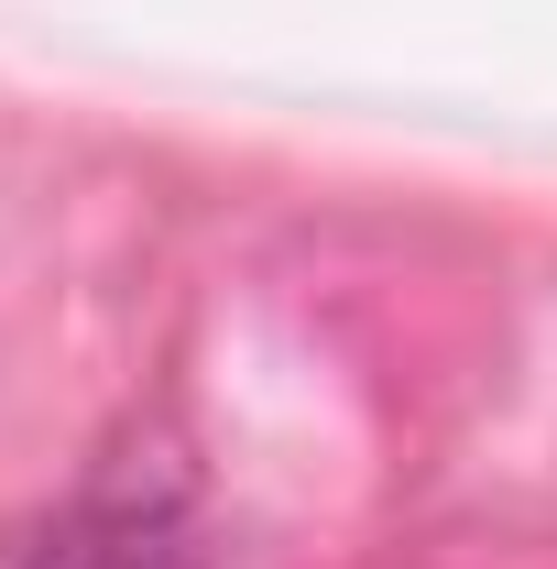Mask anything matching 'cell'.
<instances>
[{
    "label": "cell",
    "instance_id": "1",
    "mask_svg": "<svg viewBox=\"0 0 557 569\" xmlns=\"http://www.w3.org/2000/svg\"><path fill=\"white\" fill-rule=\"evenodd\" d=\"M0 569H198V526L164 493H77L0 537Z\"/></svg>",
    "mask_w": 557,
    "mask_h": 569
}]
</instances>
